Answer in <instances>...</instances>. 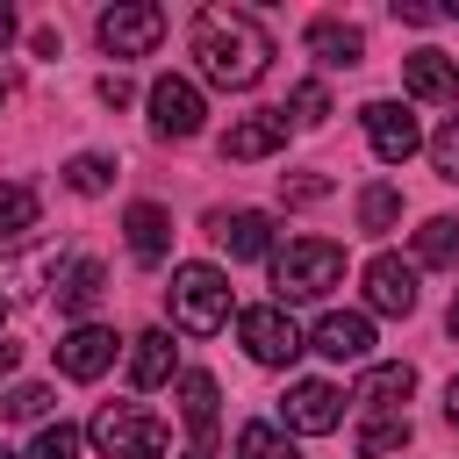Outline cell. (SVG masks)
Wrapping results in <instances>:
<instances>
[{
  "label": "cell",
  "instance_id": "1",
  "mask_svg": "<svg viewBox=\"0 0 459 459\" xmlns=\"http://www.w3.org/2000/svg\"><path fill=\"white\" fill-rule=\"evenodd\" d=\"M194 57H201V79L244 93V86L265 79V65H273V36H265L244 7H201V14H194Z\"/></svg>",
  "mask_w": 459,
  "mask_h": 459
},
{
  "label": "cell",
  "instance_id": "2",
  "mask_svg": "<svg viewBox=\"0 0 459 459\" xmlns=\"http://www.w3.org/2000/svg\"><path fill=\"white\" fill-rule=\"evenodd\" d=\"M337 280H344V244H330V237H287V244L273 251L280 308H287V301H323Z\"/></svg>",
  "mask_w": 459,
  "mask_h": 459
},
{
  "label": "cell",
  "instance_id": "3",
  "mask_svg": "<svg viewBox=\"0 0 459 459\" xmlns=\"http://www.w3.org/2000/svg\"><path fill=\"white\" fill-rule=\"evenodd\" d=\"M172 330L186 337H215L230 323V280L215 265H172Z\"/></svg>",
  "mask_w": 459,
  "mask_h": 459
},
{
  "label": "cell",
  "instance_id": "4",
  "mask_svg": "<svg viewBox=\"0 0 459 459\" xmlns=\"http://www.w3.org/2000/svg\"><path fill=\"white\" fill-rule=\"evenodd\" d=\"M86 437H93V452H108V459H158L172 430H165L143 402H108V409L86 423Z\"/></svg>",
  "mask_w": 459,
  "mask_h": 459
},
{
  "label": "cell",
  "instance_id": "5",
  "mask_svg": "<svg viewBox=\"0 0 459 459\" xmlns=\"http://www.w3.org/2000/svg\"><path fill=\"white\" fill-rule=\"evenodd\" d=\"M237 337H244V351H251L258 366H294V359L308 351L301 323H294L280 301H258V308H244V316H237Z\"/></svg>",
  "mask_w": 459,
  "mask_h": 459
},
{
  "label": "cell",
  "instance_id": "6",
  "mask_svg": "<svg viewBox=\"0 0 459 459\" xmlns=\"http://www.w3.org/2000/svg\"><path fill=\"white\" fill-rule=\"evenodd\" d=\"M93 36H100L108 57H143V50H158V36H165V7L122 0V7H108V14L93 22Z\"/></svg>",
  "mask_w": 459,
  "mask_h": 459
},
{
  "label": "cell",
  "instance_id": "7",
  "mask_svg": "<svg viewBox=\"0 0 459 459\" xmlns=\"http://www.w3.org/2000/svg\"><path fill=\"white\" fill-rule=\"evenodd\" d=\"M359 129H366V143H373L380 165H409L423 151V129H416V115L402 100H366L359 108Z\"/></svg>",
  "mask_w": 459,
  "mask_h": 459
},
{
  "label": "cell",
  "instance_id": "8",
  "mask_svg": "<svg viewBox=\"0 0 459 459\" xmlns=\"http://www.w3.org/2000/svg\"><path fill=\"white\" fill-rule=\"evenodd\" d=\"M280 416H287V437H323V430L344 423V394L330 380H294L287 402H280Z\"/></svg>",
  "mask_w": 459,
  "mask_h": 459
},
{
  "label": "cell",
  "instance_id": "9",
  "mask_svg": "<svg viewBox=\"0 0 459 459\" xmlns=\"http://www.w3.org/2000/svg\"><path fill=\"white\" fill-rule=\"evenodd\" d=\"M201 122H208L201 86L179 79V72H165V79L151 86V129H158V136H201Z\"/></svg>",
  "mask_w": 459,
  "mask_h": 459
},
{
  "label": "cell",
  "instance_id": "10",
  "mask_svg": "<svg viewBox=\"0 0 459 459\" xmlns=\"http://www.w3.org/2000/svg\"><path fill=\"white\" fill-rule=\"evenodd\" d=\"M108 366H115V330L108 323H72L57 337V373L65 380H100Z\"/></svg>",
  "mask_w": 459,
  "mask_h": 459
},
{
  "label": "cell",
  "instance_id": "11",
  "mask_svg": "<svg viewBox=\"0 0 459 459\" xmlns=\"http://www.w3.org/2000/svg\"><path fill=\"white\" fill-rule=\"evenodd\" d=\"M366 308H373V316H409V308H416V258L380 251V258L366 265Z\"/></svg>",
  "mask_w": 459,
  "mask_h": 459
},
{
  "label": "cell",
  "instance_id": "12",
  "mask_svg": "<svg viewBox=\"0 0 459 459\" xmlns=\"http://www.w3.org/2000/svg\"><path fill=\"white\" fill-rule=\"evenodd\" d=\"M308 351H323V359H337V366H359V359L373 351V316H359V308H330V316L308 330Z\"/></svg>",
  "mask_w": 459,
  "mask_h": 459
},
{
  "label": "cell",
  "instance_id": "13",
  "mask_svg": "<svg viewBox=\"0 0 459 459\" xmlns=\"http://www.w3.org/2000/svg\"><path fill=\"white\" fill-rule=\"evenodd\" d=\"M280 143H287V115H280V108H258V115L230 122V136H222V158H230V165H251V158H273Z\"/></svg>",
  "mask_w": 459,
  "mask_h": 459
},
{
  "label": "cell",
  "instance_id": "14",
  "mask_svg": "<svg viewBox=\"0 0 459 459\" xmlns=\"http://www.w3.org/2000/svg\"><path fill=\"white\" fill-rule=\"evenodd\" d=\"M57 258H65V244H36V251L0 258V301H29L43 280L57 287Z\"/></svg>",
  "mask_w": 459,
  "mask_h": 459
},
{
  "label": "cell",
  "instance_id": "15",
  "mask_svg": "<svg viewBox=\"0 0 459 459\" xmlns=\"http://www.w3.org/2000/svg\"><path fill=\"white\" fill-rule=\"evenodd\" d=\"M208 230H215V244H222L230 258H273V215H265V208H237V215H215Z\"/></svg>",
  "mask_w": 459,
  "mask_h": 459
},
{
  "label": "cell",
  "instance_id": "16",
  "mask_svg": "<svg viewBox=\"0 0 459 459\" xmlns=\"http://www.w3.org/2000/svg\"><path fill=\"white\" fill-rule=\"evenodd\" d=\"M308 57H316L323 72H351V65L366 57V36H359L351 22H337V14H323V22H308Z\"/></svg>",
  "mask_w": 459,
  "mask_h": 459
},
{
  "label": "cell",
  "instance_id": "17",
  "mask_svg": "<svg viewBox=\"0 0 459 459\" xmlns=\"http://www.w3.org/2000/svg\"><path fill=\"white\" fill-rule=\"evenodd\" d=\"M122 230H129V258H136V265H165V251H172V215H165L158 201H136V208L122 215Z\"/></svg>",
  "mask_w": 459,
  "mask_h": 459
},
{
  "label": "cell",
  "instance_id": "18",
  "mask_svg": "<svg viewBox=\"0 0 459 459\" xmlns=\"http://www.w3.org/2000/svg\"><path fill=\"white\" fill-rule=\"evenodd\" d=\"M402 86L416 100H459V65L445 50H416V57H402Z\"/></svg>",
  "mask_w": 459,
  "mask_h": 459
},
{
  "label": "cell",
  "instance_id": "19",
  "mask_svg": "<svg viewBox=\"0 0 459 459\" xmlns=\"http://www.w3.org/2000/svg\"><path fill=\"white\" fill-rule=\"evenodd\" d=\"M409 394H416V366H402V359H394V366H366V380H359V394H351V402H366L373 416H402V402H409Z\"/></svg>",
  "mask_w": 459,
  "mask_h": 459
},
{
  "label": "cell",
  "instance_id": "20",
  "mask_svg": "<svg viewBox=\"0 0 459 459\" xmlns=\"http://www.w3.org/2000/svg\"><path fill=\"white\" fill-rule=\"evenodd\" d=\"M100 294H108V265H100V258H72V265L57 273V308H65V316H93Z\"/></svg>",
  "mask_w": 459,
  "mask_h": 459
},
{
  "label": "cell",
  "instance_id": "21",
  "mask_svg": "<svg viewBox=\"0 0 459 459\" xmlns=\"http://www.w3.org/2000/svg\"><path fill=\"white\" fill-rule=\"evenodd\" d=\"M172 330H143V337H129V380L136 387H165L172 380Z\"/></svg>",
  "mask_w": 459,
  "mask_h": 459
},
{
  "label": "cell",
  "instance_id": "22",
  "mask_svg": "<svg viewBox=\"0 0 459 459\" xmlns=\"http://www.w3.org/2000/svg\"><path fill=\"white\" fill-rule=\"evenodd\" d=\"M215 380L208 373H179V416H186V430H194V452H208V437H215Z\"/></svg>",
  "mask_w": 459,
  "mask_h": 459
},
{
  "label": "cell",
  "instance_id": "23",
  "mask_svg": "<svg viewBox=\"0 0 459 459\" xmlns=\"http://www.w3.org/2000/svg\"><path fill=\"white\" fill-rule=\"evenodd\" d=\"M36 215H43L36 186H29V179H7V186H0V244H22V237H36Z\"/></svg>",
  "mask_w": 459,
  "mask_h": 459
},
{
  "label": "cell",
  "instance_id": "24",
  "mask_svg": "<svg viewBox=\"0 0 459 459\" xmlns=\"http://www.w3.org/2000/svg\"><path fill=\"white\" fill-rule=\"evenodd\" d=\"M394 222H402V186L373 179V186L359 194V230H366V237H387Z\"/></svg>",
  "mask_w": 459,
  "mask_h": 459
},
{
  "label": "cell",
  "instance_id": "25",
  "mask_svg": "<svg viewBox=\"0 0 459 459\" xmlns=\"http://www.w3.org/2000/svg\"><path fill=\"white\" fill-rule=\"evenodd\" d=\"M416 265H459V222L452 215H430L416 230Z\"/></svg>",
  "mask_w": 459,
  "mask_h": 459
},
{
  "label": "cell",
  "instance_id": "26",
  "mask_svg": "<svg viewBox=\"0 0 459 459\" xmlns=\"http://www.w3.org/2000/svg\"><path fill=\"white\" fill-rule=\"evenodd\" d=\"M237 459H301V452H294V437L280 423H244L237 430Z\"/></svg>",
  "mask_w": 459,
  "mask_h": 459
},
{
  "label": "cell",
  "instance_id": "27",
  "mask_svg": "<svg viewBox=\"0 0 459 459\" xmlns=\"http://www.w3.org/2000/svg\"><path fill=\"white\" fill-rule=\"evenodd\" d=\"M287 122H301V129H316V122H330V93H323V79H301L294 93H287V108H280Z\"/></svg>",
  "mask_w": 459,
  "mask_h": 459
},
{
  "label": "cell",
  "instance_id": "28",
  "mask_svg": "<svg viewBox=\"0 0 459 459\" xmlns=\"http://www.w3.org/2000/svg\"><path fill=\"white\" fill-rule=\"evenodd\" d=\"M409 445V416H373L366 430H359V452L366 459H387V452H402Z\"/></svg>",
  "mask_w": 459,
  "mask_h": 459
},
{
  "label": "cell",
  "instance_id": "29",
  "mask_svg": "<svg viewBox=\"0 0 459 459\" xmlns=\"http://www.w3.org/2000/svg\"><path fill=\"white\" fill-rule=\"evenodd\" d=\"M108 179H115V165H108L100 151H79V158L65 165V186H72V194H108Z\"/></svg>",
  "mask_w": 459,
  "mask_h": 459
},
{
  "label": "cell",
  "instance_id": "30",
  "mask_svg": "<svg viewBox=\"0 0 459 459\" xmlns=\"http://www.w3.org/2000/svg\"><path fill=\"white\" fill-rule=\"evenodd\" d=\"M79 452H86V430H72V423H43L29 445V459H79Z\"/></svg>",
  "mask_w": 459,
  "mask_h": 459
},
{
  "label": "cell",
  "instance_id": "31",
  "mask_svg": "<svg viewBox=\"0 0 459 459\" xmlns=\"http://www.w3.org/2000/svg\"><path fill=\"white\" fill-rule=\"evenodd\" d=\"M0 416H14V423H36V416H50V387H7L0 394Z\"/></svg>",
  "mask_w": 459,
  "mask_h": 459
},
{
  "label": "cell",
  "instance_id": "32",
  "mask_svg": "<svg viewBox=\"0 0 459 459\" xmlns=\"http://www.w3.org/2000/svg\"><path fill=\"white\" fill-rule=\"evenodd\" d=\"M430 165H437V179L459 186V115H445V129L430 136Z\"/></svg>",
  "mask_w": 459,
  "mask_h": 459
},
{
  "label": "cell",
  "instance_id": "33",
  "mask_svg": "<svg viewBox=\"0 0 459 459\" xmlns=\"http://www.w3.org/2000/svg\"><path fill=\"white\" fill-rule=\"evenodd\" d=\"M280 194H287V208H308V201L330 194V179L323 172H294V179H280Z\"/></svg>",
  "mask_w": 459,
  "mask_h": 459
},
{
  "label": "cell",
  "instance_id": "34",
  "mask_svg": "<svg viewBox=\"0 0 459 459\" xmlns=\"http://www.w3.org/2000/svg\"><path fill=\"white\" fill-rule=\"evenodd\" d=\"M394 14H402V22H416V29H430V22H445V14L430 7V0H394Z\"/></svg>",
  "mask_w": 459,
  "mask_h": 459
},
{
  "label": "cell",
  "instance_id": "35",
  "mask_svg": "<svg viewBox=\"0 0 459 459\" xmlns=\"http://www.w3.org/2000/svg\"><path fill=\"white\" fill-rule=\"evenodd\" d=\"M100 100H108V108H129V100H136V86H129L122 72H108V79H100Z\"/></svg>",
  "mask_w": 459,
  "mask_h": 459
},
{
  "label": "cell",
  "instance_id": "36",
  "mask_svg": "<svg viewBox=\"0 0 459 459\" xmlns=\"http://www.w3.org/2000/svg\"><path fill=\"white\" fill-rule=\"evenodd\" d=\"M7 43H14V7L0 0V50H7Z\"/></svg>",
  "mask_w": 459,
  "mask_h": 459
},
{
  "label": "cell",
  "instance_id": "37",
  "mask_svg": "<svg viewBox=\"0 0 459 459\" xmlns=\"http://www.w3.org/2000/svg\"><path fill=\"white\" fill-rule=\"evenodd\" d=\"M445 416H452V423H459V373H452V380H445Z\"/></svg>",
  "mask_w": 459,
  "mask_h": 459
},
{
  "label": "cell",
  "instance_id": "38",
  "mask_svg": "<svg viewBox=\"0 0 459 459\" xmlns=\"http://www.w3.org/2000/svg\"><path fill=\"white\" fill-rule=\"evenodd\" d=\"M14 359H22V351H14V344H0V380L14 373Z\"/></svg>",
  "mask_w": 459,
  "mask_h": 459
},
{
  "label": "cell",
  "instance_id": "39",
  "mask_svg": "<svg viewBox=\"0 0 459 459\" xmlns=\"http://www.w3.org/2000/svg\"><path fill=\"white\" fill-rule=\"evenodd\" d=\"M445 330H452V337H459V294H452V316H445Z\"/></svg>",
  "mask_w": 459,
  "mask_h": 459
},
{
  "label": "cell",
  "instance_id": "40",
  "mask_svg": "<svg viewBox=\"0 0 459 459\" xmlns=\"http://www.w3.org/2000/svg\"><path fill=\"white\" fill-rule=\"evenodd\" d=\"M437 14H452V22H459V0H445V7H437Z\"/></svg>",
  "mask_w": 459,
  "mask_h": 459
},
{
  "label": "cell",
  "instance_id": "41",
  "mask_svg": "<svg viewBox=\"0 0 459 459\" xmlns=\"http://www.w3.org/2000/svg\"><path fill=\"white\" fill-rule=\"evenodd\" d=\"M0 459H14V452H7V445H0Z\"/></svg>",
  "mask_w": 459,
  "mask_h": 459
},
{
  "label": "cell",
  "instance_id": "42",
  "mask_svg": "<svg viewBox=\"0 0 459 459\" xmlns=\"http://www.w3.org/2000/svg\"><path fill=\"white\" fill-rule=\"evenodd\" d=\"M186 459H208V452H186Z\"/></svg>",
  "mask_w": 459,
  "mask_h": 459
}]
</instances>
